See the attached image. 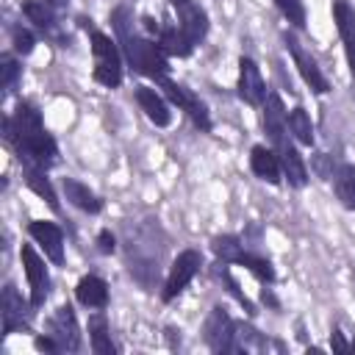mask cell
<instances>
[{"instance_id":"1","label":"cell","mask_w":355,"mask_h":355,"mask_svg":"<svg viewBox=\"0 0 355 355\" xmlns=\"http://www.w3.org/2000/svg\"><path fill=\"white\" fill-rule=\"evenodd\" d=\"M3 130H6V141L17 150L22 164H33L42 169H50L58 164V147L53 141V136L44 130L39 111L19 100L14 114L3 119Z\"/></svg>"},{"instance_id":"2","label":"cell","mask_w":355,"mask_h":355,"mask_svg":"<svg viewBox=\"0 0 355 355\" xmlns=\"http://www.w3.org/2000/svg\"><path fill=\"white\" fill-rule=\"evenodd\" d=\"M111 22L116 28V36H119V44L125 50V58L130 61V67L153 80L169 75V55L158 47L155 39H147V36H139L133 31V19L128 17V8H116L111 14Z\"/></svg>"},{"instance_id":"3","label":"cell","mask_w":355,"mask_h":355,"mask_svg":"<svg viewBox=\"0 0 355 355\" xmlns=\"http://www.w3.org/2000/svg\"><path fill=\"white\" fill-rule=\"evenodd\" d=\"M92 55H94V80L116 89L122 83V58L116 42L103 31H92Z\"/></svg>"},{"instance_id":"4","label":"cell","mask_w":355,"mask_h":355,"mask_svg":"<svg viewBox=\"0 0 355 355\" xmlns=\"http://www.w3.org/2000/svg\"><path fill=\"white\" fill-rule=\"evenodd\" d=\"M205 341L214 352H241V327L216 305L205 319Z\"/></svg>"},{"instance_id":"5","label":"cell","mask_w":355,"mask_h":355,"mask_svg":"<svg viewBox=\"0 0 355 355\" xmlns=\"http://www.w3.org/2000/svg\"><path fill=\"white\" fill-rule=\"evenodd\" d=\"M161 89H164V94L180 108V111H186L189 116H191V122L200 128V130H211L214 128V122H211V114H208V105L194 94V92H189L186 86H180V83H175L169 75H164V78H158L155 80Z\"/></svg>"},{"instance_id":"6","label":"cell","mask_w":355,"mask_h":355,"mask_svg":"<svg viewBox=\"0 0 355 355\" xmlns=\"http://www.w3.org/2000/svg\"><path fill=\"white\" fill-rule=\"evenodd\" d=\"M200 266H202V252H200V250H191V247H189V250L178 252V258H175L172 266H169V275H166L161 300H164V302H172V300L194 280V275L200 272Z\"/></svg>"},{"instance_id":"7","label":"cell","mask_w":355,"mask_h":355,"mask_svg":"<svg viewBox=\"0 0 355 355\" xmlns=\"http://www.w3.org/2000/svg\"><path fill=\"white\" fill-rule=\"evenodd\" d=\"M19 258H22V266H25L28 286H31V308H42L47 294H50V275H47L44 258L31 244H22Z\"/></svg>"},{"instance_id":"8","label":"cell","mask_w":355,"mask_h":355,"mask_svg":"<svg viewBox=\"0 0 355 355\" xmlns=\"http://www.w3.org/2000/svg\"><path fill=\"white\" fill-rule=\"evenodd\" d=\"M239 97L252 108H261L266 103V97H269L266 80H263L258 64L252 58H247V55L239 58Z\"/></svg>"},{"instance_id":"9","label":"cell","mask_w":355,"mask_h":355,"mask_svg":"<svg viewBox=\"0 0 355 355\" xmlns=\"http://www.w3.org/2000/svg\"><path fill=\"white\" fill-rule=\"evenodd\" d=\"M175 17H178V28L189 36L191 44H200L208 33V14L202 6H197L194 0H169Z\"/></svg>"},{"instance_id":"10","label":"cell","mask_w":355,"mask_h":355,"mask_svg":"<svg viewBox=\"0 0 355 355\" xmlns=\"http://www.w3.org/2000/svg\"><path fill=\"white\" fill-rule=\"evenodd\" d=\"M286 39V47H288V53H291V58H294V67H297V72L302 75V80L316 92V94H327L330 92V83H327V78L322 75V69H319V64L300 47V42L294 39V36H283Z\"/></svg>"},{"instance_id":"11","label":"cell","mask_w":355,"mask_h":355,"mask_svg":"<svg viewBox=\"0 0 355 355\" xmlns=\"http://www.w3.org/2000/svg\"><path fill=\"white\" fill-rule=\"evenodd\" d=\"M272 147H275V153H277V158H280V166H283V178L288 180V186H294V189H302V186L308 183V166H305L302 155L297 153L294 141H291L288 136H283V139L272 141Z\"/></svg>"},{"instance_id":"12","label":"cell","mask_w":355,"mask_h":355,"mask_svg":"<svg viewBox=\"0 0 355 355\" xmlns=\"http://www.w3.org/2000/svg\"><path fill=\"white\" fill-rule=\"evenodd\" d=\"M0 305H3V336H11L17 330H28V316H31L28 305L31 302H25L19 297L14 283L3 286V302Z\"/></svg>"},{"instance_id":"13","label":"cell","mask_w":355,"mask_h":355,"mask_svg":"<svg viewBox=\"0 0 355 355\" xmlns=\"http://www.w3.org/2000/svg\"><path fill=\"white\" fill-rule=\"evenodd\" d=\"M28 233L31 239L44 250V255L53 261V263H64V233L55 222H47V219H33L28 225Z\"/></svg>"},{"instance_id":"14","label":"cell","mask_w":355,"mask_h":355,"mask_svg":"<svg viewBox=\"0 0 355 355\" xmlns=\"http://www.w3.org/2000/svg\"><path fill=\"white\" fill-rule=\"evenodd\" d=\"M47 330H50V336L61 344V349L75 352V349L80 347L78 319H75V313H72L69 305H58V308H55V313H53L50 322H47Z\"/></svg>"},{"instance_id":"15","label":"cell","mask_w":355,"mask_h":355,"mask_svg":"<svg viewBox=\"0 0 355 355\" xmlns=\"http://www.w3.org/2000/svg\"><path fill=\"white\" fill-rule=\"evenodd\" d=\"M333 19L347 53V64H349V75L355 78V8L347 0H336L333 3Z\"/></svg>"},{"instance_id":"16","label":"cell","mask_w":355,"mask_h":355,"mask_svg":"<svg viewBox=\"0 0 355 355\" xmlns=\"http://www.w3.org/2000/svg\"><path fill=\"white\" fill-rule=\"evenodd\" d=\"M250 169L255 172V178L277 186L283 180V166H280V158L275 153V147H263V144H255L250 150Z\"/></svg>"},{"instance_id":"17","label":"cell","mask_w":355,"mask_h":355,"mask_svg":"<svg viewBox=\"0 0 355 355\" xmlns=\"http://www.w3.org/2000/svg\"><path fill=\"white\" fill-rule=\"evenodd\" d=\"M136 103L139 108L147 114V119L158 128H166L172 122V111L166 105V100L153 89V86H136Z\"/></svg>"},{"instance_id":"18","label":"cell","mask_w":355,"mask_h":355,"mask_svg":"<svg viewBox=\"0 0 355 355\" xmlns=\"http://www.w3.org/2000/svg\"><path fill=\"white\" fill-rule=\"evenodd\" d=\"M61 189H64V197H67L75 208H80V211H86V214H100V211H103V200H100L86 183H80V180H75V178H64Z\"/></svg>"},{"instance_id":"19","label":"cell","mask_w":355,"mask_h":355,"mask_svg":"<svg viewBox=\"0 0 355 355\" xmlns=\"http://www.w3.org/2000/svg\"><path fill=\"white\" fill-rule=\"evenodd\" d=\"M75 297L86 308H105L108 305V283L97 275H86L75 286Z\"/></svg>"},{"instance_id":"20","label":"cell","mask_w":355,"mask_h":355,"mask_svg":"<svg viewBox=\"0 0 355 355\" xmlns=\"http://www.w3.org/2000/svg\"><path fill=\"white\" fill-rule=\"evenodd\" d=\"M155 42H158V47H161L166 55H178V58L191 55V50L197 47V44H191V42H189V36H186L178 25H175V28H164V25H161V31H158Z\"/></svg>"},{"instance_id":"21","label":"cell","mask_w":355,"mask_h":355,"mask_svg":"<svg viewBox=\"0 0 355 355\" xmlns=\"http://www.w3.org/2000/svg\"><path fill=\"white\" fill-rule=\"evenodd\" d=\"M22 14L42 31V33H55V8L47 0H22Z\"/></svg>"},{"instance_id":"22","label":"cell","mask_w":355,"mask_h":355,"mask_svg":"<svg viewBox=\"0 0 355 355\" xmlns=\"http://www.w3.org/2000/svg\"><path fill=\"white\" fill-rule=\"evenodd\" d=\"M22 172H25V183L58 214L61 211V202H58V197H55V191H53V186H50V180L44 178V169L42 166H33V164H22Z\"/></svg>"},{"instance_id":"23","label":"cell","mask_w":355,"mask_h":355,"mask_svg":"<svg viewBox=\"0 0 355 355\" xmlns=\"http://www.w3.org/2000/svg\"><path fill=\"white\" fill-rule=\"evenodd\" d=\"M333 189H336V197L341 200V205L347 211H355V166L352 164H338V169L333 175Z\"/></svg>"},{"instance_id":"24","label":"cell","mask_w":355,"mask_h":355,"mask_svg":"<svg viewBox=\"0 0 355 355\" xmlns=\"http://www.w3.org/2000/svg\"><path fill=\"white\" fill-rule=\"evenodd\" d=\"M89 338H92V349L97 355H114L116 352V347L111 341V333H108V322H105L103 313H94L89 319Z\"/></svg>"},{"instance_id":"25","label":"cell","mask_w":355,"mask_h":355,"mask_svg":"<svg viewBox=\"0 0 355 355\" xmlns=\"http://www.w3.org/2000/svg\"><path fill=\"white\" fill-rule=\"evenodd\" d=\"M288 133L300 144H305V147L313 144V122H311V116H308V111L302 105H297V108L288 111Z\"/></svg>"},{"instance_id":"26","label":"cell","mask_w":355,"mask_h":355,"mask_svg":"<svg viewBox=\"0 0 355 355\" xmlns=\"http://www.w3.org/2000/svg\"><path fill=\"white\" fill-rule=\"evenodd\" d=\"M211 250H214L216 261H225V263H236V261H239V255L244 252V244H241V239H239V236H230V233H225V236H216V239L211 241Z\"/></svg>"},{"instance_id":"27","label":"cell","mask_w":355,"mask_h":355,"mask_svg":"<svg viewBox=\"0 0 355 355\" xmlns=\"http://www.w3.org/2000/svg\"><path fill=\"white\" fill-rule=\"evenodd\" d=\"M236 263L247 266V269H250L261 283H275V269H272L269 258H261V255H255V252L244 250V252L239 255V261H236Z\"/></svg>"},{"instance_id":"28","label":"cell","mask_w":355,"mask_h":355,"mask_svg":"<svg viewBox=\"0 0 355 355\" xmlns=\"http://www.w3.org/2000/svg\"><path fill=\"white\" fill-rule=\"evenodd\" d=\"M214 275H216V277H219V280L227 286V291L236 297V302H239V305H241V308H244V311L252 316V313H255V305H252V302L247 300V294L239 288V283H236V277L230 275V269H227V263H225V261H216V263H214Z\"/></svg>"},{"instance_id":"29","label":"cell","mask_w":355,"mask_h":355,"mask_svg":"<svg viewBox=\"0 0 355 355\" xmlns=\"http://www.w3.org/2000/svg\"><path fill=\"white\" fill-rule=\"evenodd\" d=\"M280 14L294 25V28H305V6L302 0H275Z\"/></svg>"},{"instance_id":"30","label":"cell","mask_w":355,"mask_h":355,"mask_svg":"<svg viewBox=\"0 0 355 355\" xmlns=\"http://www.w3.org/2000/svg\"><path fill=\"white\" fill-rule=\"evenodd\" d=\"M11 44H14V50H17L19 55H28V53H33L36 36H33L28 28H22V25H14V28H11Z\"/></svg>"},{"instance_id":"31","label":"cell","mask_w":355,"mask_h":355,"mask_svg":"<svg viewBox=\"0 0 355 355\" xmlns=\"http://www.w3.org/2000/svg\"><path fill=\"white\" fill-rule=\"evenodd\" d=\"M0 69H3V92L11 94L17 89V80H19V67H17V61L11 55H3V67Z\"/></svg>"},{"instance_id":"32","label":"cell","mask_w":355,"mask_h":355,"mask_svg":"<svg viewBox=\"0 0 355 355\" xmlns=\"http://www.w3.org/2000/svg\"><path fill=\"white\" fill-rule=\"evenodd\" d=\"M313 169H316V175H319V178H324V180H333V175H336L338 164H333V155H324V153H319V155H316V161H313Z\"/></svg>"},{"instance_id":"33","label":"cell","mask_w":355,"mask_h":355,"mask_svg":"<svg viewBox=\"0 0 355 355\" xmlns=\"http://www.w3.org/2000/svg\"><path fill=\"white\" fill-rule=\"evenodd\" d=\"M97 250H100L103 255H111V252L116 250V239H114L111 230H100V233H97Z\"/></svg>"},{"instance_id":"34","label":"cell","mask_w":355,"mask_h":355,"mask_svg":"<svg viewBox=\"0 0 355 355\" xmlns=\"http://www.w3.org/2000/svg\"><path fill=\"white\" fill-rule=\"evenodd\" d=\"M33 344H36V349H42V352H64V349H61V344H58L50 333L36 336V338H33Z\"/></svg>"},{"instance_id":"35","label":"cell","mask_w":355,"mask_h":355,"mask_svg":"<svg viewBox=\"0 0 355 355\" xmlns=\"http://www.w3.org/2000/svg\"><path fill=\"white\" fill-rule=\"evenodd\" d=\"M330 347H333V352H349V344L344 341L338 327H333V333H330Z\"/></svg>"},{"instance_id":"36","label":"cell","mask_w":355,"mask_h":355,"mask_svg":"<svg viewBox=\"0 0 355 355\" xmlns=\"http://www.w3.org/2000/svg\"><path fill=\"white\" fill-rule=\"evenodd\" d=\"M261 300H263V302H269L272 308H277V300H275V294H272L269 288H263V291H261Z\"/></svg>"},{"instance_id":"37","label":"cell","mask_w":355,"mask_h":355,"mask_svg":"<svg viewBox=\"0 0 355 355\" xmlns=\"http://www.w3.org/2000/svg\"><path fill=\"white\" fill-rule=\"evenodd\" d=\"M47 3H50L53 8H64V6H67V0H47Z\"/></svg>"},{"instance_id":"38","label":"cell","mask_w":355,"mask_h":355,"mask_svg":"<svg viewBox=\"0 0 355 355\" xmlns=\"http://www.w3.org/2000/svg\"><path fill=\"white\" fill-rule=\"evenodd\" d=\"M349 349H355V338H352V344H349Z\"/></svg>"}]
</instances>
